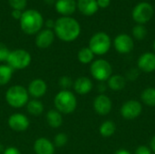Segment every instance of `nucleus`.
Segmentation results:
<instances>
[{
	"instance_id": "1",
	"label": "nucleus",
	"mask_w": 155,
	"mask_h": 154,
	"mask_svg": "<svg viewBox=\"0 0 155 154\" xmlns=\"http://www.w3.org/2000/svg\"><path fill=\"white\" fill-rule=\"evenodd\" d=\"M54 34L64 42H73L78 38L81 33L80 24L73 17L63 16L55 21Z\"/></svg>"
},
{
	"instance_id": "2",
	"label": "nucleus",
	"mask_w": 155,
	"mask_h": 154,
	"mask_svg": "<svg viewBox=\"0 0 155 154\" xmlns=\"http://www.w3.org/2000/svg\"><path fill=\"white\" fill-rule=\"evenodd\" d=\"M44 25V19L42 15L34 9L26 10L23 13L20 18L21 29L27 34H37Z\"/></svg>"
},
{
	"instance_id": "3",
	"label": "nucleus",
	"mask_w": 155,
	"mask_h": 154,
	"mask_svg": "<svg viewBox=\"0 0 155 154\" xmlns=\"http://www.w3.org/2000/svg\"><path fill=\"white\" fill-rule=\"evenodd\" d=\"M55 110L64 114L74 113L77 107V99L70 90H61L54 99Z\"/></svg>"
},
{
	"instance_id": "4",
	"label": "nucleus",
	"mask_w": 155,
	"mask_h": 154,
	"mask_svg": "<svg viewBox=\"0 0 155 154\" xmlns=\"http://www.w3.org/2000/svg\"><path fill=\"white\" fill-rule=\"evenodd\" d=\"M5 101L13 108H22L29 102V93L22 85H13L5 93Z\"/></svg>"
},
{
	"instance_id": "5",
	"label": "nucleus",
	"mask_w": 155,
	"mask_h": 154,
	"mask_svg": "<svg viewBox=\"0 0 155 154\" xmlns=\"http://www.w3.org/2000/svg\"><path fill=\"white\" fill-rule=\"evenodd\" d=\"M112 46V40L110 36L104 32H98L94 34L89 41V48L94 55H104L109 52Z\"/></svg>"
},
{
	"instance_id": "6",
	"label": "nucleus",
	"mask_w": 155,
	"mask_h": 154,
	"mask_svg": "<svg viewBox=\"0 0 155 154\" xmlns=\"http://www.w3.org/2000/svg\"><path fill=\"white\" fill-rule=\"evenodd\" d=\"M31 61V54L26 50L16 49L10 52L6 63L13 70H23L30 65Z\"/></svg>"
},
{
	"instance_id": "7",
	"label": "nucleus",
	"mask_w": 155,
	"mask_h": 154,
	"mask_svg": "<svg viewBox=\"0 0 155 154\" xmlns=\"http://www.w3.org/2000/svg\"><path fill=\"white\" fill-rule=\"evenodd\" d=\"M90 73L95 80L104 83L113 75V67L108 61L97 59L91 64Z\"/></svg>"
},
{
	"instance_id": "8",
	"label": "nucleus",
	"mask_w": 155,
	"mask_h": 154,
	"mask_svg": "<svg viewBox=\"0 0 155 154\" xmlns=\"http://www.w3.org/2000/svg\"><path fill=\"white\" fill-rule=\"evenodd\" d=\"M154 8L152 4L148 2L138 3L132 11L133 19L140 25H144L148 23L153 16Z\"/></svg>"
},
{
	"instance_id": "9",
	"label": "nucleus",
	"mask_w": 155,
	"mask_h": 154,
	"mask_svg": "<svg viewBox=\"0 0 155 154\" xmlns=\"http://www.w3.org/2000/svg\"><path fill=\"white\" fill-rule=\"evenodd\" d=\"M121 115L125 120H134L143 113V105L137 100L126 101L121 107Z\"/></svg>"
},
{
	"instance_id": "10",
	"label": "nucleus",
	"mask_w": 155,
	"mask_h": 154,
	"mask_svg": "<svg viewBox=\"0 0 155 154\" xmlns=\"http://www.w3.org/2000/svg\"><path fill=\"white\" fill-rule=\"evenodd\" d=\"M114 49L121 54L131 53L134 48V42L132 36L127 34H120L114 40Z\"/></svg>"
},
{
	"instance_id": "11",
	"label": "nucleus",
	"mask_w": 155,
	"mask_h": 154,
	"mask_svg": "<svg viewBox=\"0 0 155 154\" xmlns=\"http://www.w3.org/2000/svg\"><path fill=\"white\" fill-rule=\"evenodd\" d=\"M7 123H8V126L13 131L17 132V133L26 131L30 125V122L27 116L20 113H13L12 115H10L8 118Z\"/></svg>"
},
{
	"instance_id": "12",
	"label": "nucleus",
	"mask_w": 155,
	"mask_h": 154,
	"mask_svg": "<svg viewBox=\"0 0 155 154\" xmlns=\"http://www.w3.org/2000/svg\"><path fill=\"white\" fill-rule=\"evenodd\" d=\"M94 110L99 115H107L112 108L113 103L112 100L105 94H99L94 100Z\"/></svg>"
},
{
	"instance_id": "13",
	"label": "nucleus",
	"mask_w": 155,
	"mask_h": 154,
	"mask_svg": "<svg viewBox=\"0 0 155 154\" xmlns=\"http://www.w3.org/2000/svg\"><path fill=\"white\" fill-rule=\"evenodd\" d=\"M138 69L143 73H153L155 71V54L152 52L143 53L137 61Z\"/></svg>"
},
{
	"instance_id": "14",
	"label": "nucleus",
	"mask_w": 155,
	"mask_h": 154,
	"mask_svg": "<svg viewBox=\"0 0 155 154\" xmlns=\"http://www.w3.org/2000/svg\"><path fill=\"white\" fill-rule=\"evenodd\" d=\"M27 91L29 95H31L35 99H38L43 97L46 93L47 84L43 79L36 78L31 81V83L28 84Z\"/></svg>"
},
{
	"instance_id": "15",
	"label": "nucleus",
	"mask_w": 155,
	"mask_h": 154,
	"mask_svg": "<svg viewBox=\"0 0 155 154\" xmlns=\"http://www.w3.org/2000/svg\"><path fill=\"white\" fill-rule=\"evenodd\" d=\"M54 143L45 137L38 138L34 143V152L35 154H54Z\"/></svg>"
},
{
	"instance_id": "16",
	"label": "nucleus",
	"mask_w": 155,
	"mask_h": 154,
	"mask_svg": "<svg viewBox=\"0 0 155 154\" xmlns=\"http://www.w3.org/2000/svg\"><path fill=\"white\" fill-rule=\"evenodd\" d=\"M54 40V33L51 29H44L37 33L35 37V44L41 49L49 47Z\"/></svg>"
},
{
	"instance_id": "17",
	"label": "nucleus",
	"mask_w": 155,
	"mask_h": 154,
	"mask_svg": "<svg viewBox=\"0 0 155 154\" xmlns=\"http://www.w3.org/2000/svg\"><path fill=\"white\" fill-rule=\"evenodd\" d=\"M73 86L76 93L80 95H84L92 91L94 84L90 78L85 76H81L74 82Z\"/></svg>"
},
{
	"instance_id": "18",
	"label": "nucleus",
	"mask_w": 155,
	"mask_h": 154,
	"mask_svg": "<svg viewBox=\"0 0 155 154\" xmlns=\"http://www.w3.org/2000/svg\"><path fill=\"white\" fill-rule=\"evenodd\" d=\"M76 7L77 4L75 0H57L55 3L56 11L64 16L74 14L76 10Z\"/></svg>"
},
{
	"instance_id": "19",
	"label": "nucleus",
	"mask_w": 155,
	"mask_h": 154,
	"mask_svg": "<svg viewBox=\"0 0 155 154\" xmlns=\"http://www.w3.org/2000/svg\"><path fill=\"white\" fill-rule=\"evenodd\" d=\"M77 8L84 15H93L97 13L99 6L96 0H78Z\"/></svg>"
},
{
	"instance_id": "20",
	"label": "nucleus",
	"mask_w": 155,
	"mask_h": 154,
	"mask_svg": "<svg viewBox=\"0 0 155 154\" xmlns=\"http://www.w3.org/2000/svg\"><path fill=\"white\" fill-rule=\"evenodd\" d=\"M126 85V79L120 74H113L107 80V86L114 92L122 91Z\"/></svg>"
},
{
	"instance_id": "21",
	"label": "nucleus",
	"mask_w": 155,
	"mask_h": 154,
	"mask_svg": "<svg viewBox=\"0 0 155 154\" xmlns=\"http://www.w3.org/2000/svg\"><path fill=\"white\" fill-rule=\"evenodd\" d=\"M46 122L48 125L52 128H59L63 124V116L62 113L57 110L53 109L47 112L46 113Z\"/></svg>"
},
{
	"instance_id": "22",
	"label": "nucleus",
	"mask_w": 155,
	"mask_h": 154,
	"mask_svg": "<svg viewBox=\"0 0 155 154\" xmlns=\"http://www.w3.org/2000/svg\"><path fill=\"white\" fill-rule=\"evenodd\" d=\"M142 102L150 107H155V88L147 87L141 93Z\"/></svg>"
},
{
	"instance_id": "23",
	"label": "nucleus",
	"mask_w": 155,
	"mask_h": 154,
	"mask_svg": "<svg viewBox=\"0 0 155 154\" xmlns=\"http://www.w3.org/2000/svg\"><path fill=\"white\" fill-rule=\"evenodd\" d=\"M26 109L28 113H30L31 115L38 116L44 112V104L38 99H33L27 103Z\"/></svg>"
},
{
	"instance_id": "24",
	"label": "nucleus",
	"mask_w": 155,
	"mask_h": 154,
	"mask_svg": "<svg viewBox=\"0 0 155 154\" xmlns=\"http://www.w3.org/2000/svg\"><path fill=\"white\" fill-rule=\"evenodd\" d=\"M115 131H116V126L113 121L104 122L100 125V128H99L100 134L104 138H108V137L113 136L115 133Z\"/></svg>"
},
{
	"instance_id": "25",
	"label": "nucleus",
	"mask_w": 155,
	"mask_h": 154,
	"mask_svg": "<svg viewBox=\"0 0 155 154\" xmlns=\"http://www.w3.org/2000/svg\"><path fill=\"white\" fill-rule=\"evenodd\" d=\"M94 57V54L92 52V50L89 47H83L79 50L77 54L78 61L84 64H87L90 63H93Z\"/></svg>"
},
{
	"instance_id": "26",
	"label": "nucleus",
	"mask_w": 155,
	"mask_h": 154,
	"mask_svg": "<svg viewBox=\"0 0 155 154\" xmlns=\"http://www.w3.org/2000/svg\"><path fill=\"white\" fill-rule=\"evenodd\" d=\"M14 70L8 64H0V85L7 84L13 75Z\"/></svg>"
},
{
	"instance_id": "27",
	"label": "nucleus",
	"mask_w": 155,
	"mask_h": 154,
	"mask_svg": "<svg viewBox=\"0 0 155 154\" xmlns=\"http://www.w3.org/2000/svg\"><path fill=\"white\" fill-rule=\"evenodd\" d=\"M132 34L134 39L136 40H143L147 35V29L144 25L137 24L132 29Z\"/></svg>"
},
{
	"instance_id": "28",
	"label": "nucleus",
	"mask_w": 155,
	"mask_h": 154,
	"mask_svg": "<svg viewBox=\"0 0 155 154\" xmlns=\"http://www.w3.org/2000/svg\"><path fill=\"white\" fill-rule=\"evenodd\" d=\"M67 142H68V136L65 133H57L54 136V147L62 148L67 143Z\"/></svg>"
},
{
	"instance_id": "29",
	"label": "nucleus",
	"mask_w": 155,
	"mask_h": 154,
	"mask_svg": "<svg viewBox=\"0 0 155 154\" xmlns=\"http://www.w3.org/2000/svg\"><path fill=\"white\" fill-rule=\"evenodd\" d=\"M59 85L61 86L62 90H69V88L74 85V82L69 76H63L59 80Z\"/></svg>"
},
{
	"instance_id": "30",
	"label": "nucleus",
	"mask_w": 155,
	"mask_h": 154,
	"mask_svg": "<svg viewBox=\"0 0 155 154\" xmlns=\"http://www.w3.org/2000/svg\"><path fill=\"white\" fill-rule=\"evenodd\" d=\"M10 6L15 10H23L26 5V0H8Z\"/></svg>"
},
{
	"instance_id": "31",
	"label": "nucleus",
	"mask_w": 155,
	"mask_h": 154,
	"mask_svg": "<svg viewBox=\"0 0 155 154\" xmlns=\"http://www.w3.org/2000/svg\"><path fill=\"white\" fill-rule=\"evenodd\" d=\"M139 74H140V70L137 69V68H132L130 70L127 71L126 73V81H131V82H134V81H136L139 77Z\"/></svg>"
},
{
	"instance_id": "32",
	"label": "nucleus",
	"mask_w": 155,
	"mask_h": 154,
	"mask_svg": "<svg viewBox=\"0 0 155 154\" xmlns=\"http://www.w3.org/2000/svg\"><path fill=\"white\" fill-rule=\"evenodd\" d=\"M10 52L11 51H9L8 47L5 44L0 43V63L7 61Z\"/></svg>"
},
{
	"instance_id": "33",
	"label": "nucleus",
	"mask_w": 155,
	"mask_h": 154,
	"mask_svg": "<svg viewBox=\"0 0 155 154\" xmlns=\"http://www.w3.org/2000/svg\"><path fill=\"white\" fill-rule=\"evenodd\" d=\"M134 154H153V152L151 151L150 147L146 145H140L136 148Z\"/></svg>"
},
{
	"instance_id": "34",
	"label": "nucleus",
	"mask_w": 155,
	"mask_h": 154,
	"mask_svg": "<svg viewBox=\"0 0 155 154\" xmlns=\"http://www.w3.org/2000/svg\"><path fill=\"white\" fill-rule=\"evenodd\" d=\"M3 154H22L20 151L15 147H8L4 150Z\"/></svg>"
},
{
	"instance_id": "35",
	"label": "nucleus",
	"mask_w": 155,
	"mask_h": 154,
	"mask_svg": "<svg viewBox=\"0 0 155 154\" xmlns=\"http://www.w3.org/2000/svg\"><path fill=\"white\" fill-rule=\"evenodd\" d=\"M96 1H97L98 6L101 8H106L111 4V0H96Z\"/></svg>"
},
{
	"instance_id": "36",
	"label": "nucleus",
	"mask_w": 155,
	"mask_h": 154,
	"mask_svg": "<svg viewBox=\"0 0 155 154\" xmlns=\"http://www.w3.org/2000/svg\"><path fill=\"white\" fill-rule=\"evenodd\" d=\"M22 15H23V13H22L21 10L13 9V11H12V16H13L15 19H19V20H20V18L22 17Z\"/></svg>"
},
{
	"instance_id": "37",
	"label": "nucleus",
	"mask_w": 155,
	"mask_h": 154,
	"mask_svg": "<svg viewBox=\"0 0 155 154\" xmlns=\"http://www.w3.org/2000/svg\"><path fill=\"white\" fill-rule=\"evenodd\" d=\"M97 90H98V92H100V94H104V93L106 91V85L104 83H101L98 84Z\"/></svg>"
},
{
	"instance_id": "38",
	"label": "nucleus",
	"mask_w": 155,
	"mask_h": 154,
	"mask_svg": "<svg viewBox=\"0 0 155 154\" xmlns=\"http://www.w3.org/2000/svg\"><path fill=\"white\" fill-rule=\"evenodd\" d=\"M54 25H55V21H53V20H51V19L47 20L46 23H45V25H46L47 29L54 28Z\"/></svg>"
},
{
	"instance_id": "39",
	"label": "nucleus",
	"mask_w": 155,
	"mask_h": 154,
	"mask_svg": "<svg viewBox=\"0 0 155 154\" xmlns=\"http://www.w3.org/2000/svg\"><path fill=\"white\" fill-rule=\"evenodd\" d=\"M150 149L153 152V153H155V135L151 139V142H150Z\"/></svg>"
},
{
	"instance_id": "40",
	"label": "nucleus",
	"mask_w": 155,
	"mask_h": 154,
	"mask_svg": "<svg viewBox=\"0 0 155 154\" xmlns=\"http://www.w3.org/2000/svg\"><path fill=\"white\" fill-rule=\"evenodd\" d=\"M114 154H133V153H132L131 152H129V151L125 150V149H120V150L116 151Z\"/></svg>"
},
{
	"instance_id": "41",
	"label": "nucleus",
	"mask_w": 155,
	"mask_h": 154,
	"mask_svg": "<svg viewBox=\"0 0 155 154\" xmlns=\"http://www.w3.org/2000/svg\"><path fill=\"white\" fill-rule=\"evenodd\" d=\"M3 152H4V150H3V146H2V144H0V152H2V153H3Z\"/></svg>"
},
{
	"instance_id": "42",
	"label": "nucleus",
	"mask_w": 155,
	"mask_h": 154,
	"mask_svg": "<svg viewBox=\"0 0 155 154\" xmlns=\"http://www.w3.org/2000/svg\"><path fill=\"white\" fill-rule=\"evenodd\" d=\"M153 50H154V52H155V40L153 41Z\"/></svg>"
}]
</instances>
